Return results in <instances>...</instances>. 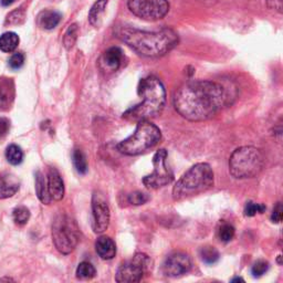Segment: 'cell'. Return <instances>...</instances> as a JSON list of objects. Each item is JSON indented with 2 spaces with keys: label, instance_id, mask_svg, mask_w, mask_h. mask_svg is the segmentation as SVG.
Listing matches in <instances>:
<instances>
[{
  "label": "cell",
  "instance_id": "obj_35",
  "mask_svg": "<svg viewBox=\"0 0 283 283\" xmlns=\"http://www.w3.org/2000/svg\"><path fill=\"white\" fill-rule=\"evenodd\" d=\"M10 131V121L6 118H0V141L8 135Z\"/></svg>",
  "mask_w": 283,
  "mask_h": 283
},
{
  "label": "cell",
  "instance_id": "obj_29",
  "mask_svg": "<svg viewBox=\"0 0 283 283\" xmlns=\"http://www.w3.org/2000/svg\"><path fill=\"white\" fill-rule=\"evenodd\" d=\"M218 237L223 242H229L235 237V228L230 224H223L218 229Z\"/></svg>",
  "mask_w": 283,
  "mask_h": 283
},
{
  "label": "cell",
  "instance_id": "obj_31",
  "mask_svg": "<svg viewBox=\"0 0 283 283\" xmlns=\"http://www.w3.org/2000/svg\"><path fill=\"white\" fill-rule=\"evenodd\" d=\"M148 196L146 194H143L141 192H135L132 193L127 197V202L131 205H134V206H140V205L145 204L146 202H148Z\"/></svg>",
  "mask_w": 283,
  "mask_h": 283
},
{
  "label": "cell",
  "instance_id": "obj_5",
  "mask_svg": "<svg viewBox=\"0 0 283 283\" xmlns=\"http://www.w3.org/2000/svg\"><path fill=\"white\" fill-rule=\"evenodd\" d=\"M162 140V133L158 127L148 120L137 122V127L133 134L122 141L118 149L127 156H136L156 146Z\"/></svg>",
  "mask_w": 283,
  "mask_h": 283
},
{
  "label": "cell",
  "instance_id": "obj_33",
  "mask_svg": "<svg viewBox=\"0 0 283 283\" xmlns=\"http://www.w3.org/2000/svg\"><path fill=\"white\" fill-rule=\"evenodd\" d=\"M269 270V262L264 261V260H259L256 263L253 264V267L251 269V272L253 276L259 278V276L263 275L267 271Z\"/></svg>",
  "mask_w": 283,
  "mask_h": 283
},
{
  "label": "cell",
  "instance_id": "obj_1",
  "mask_svg": "<svg viewBox=\"0 0 283 283\" xmlns=\"http://www.w3.org/2000/svg\"><path fill=\"white\" fill-rule=\"evenodd\" d=\"M228 104H230L229 90L215 81L187 82L174 96L175 110L182 118L192 122L212 119Z\"/></svg>",
  "mask_w": 283,
  "mask_h": 283
},
{
  "label": "cell",
  "instance_id": "obj_34",
  "mask_svg": "<svg viewBox=\"0 0 283 283\" xmlns=\"http://www.w3.org/2000/svg\"><path fill=\"white\" fill-rule=\"evenodd\" d=\"M283 218V208H282V204L278 203L275 205V207L273 208L272 215H271V220L273 221L275 224H279L282 221Z\"/></svg>",
  "mask_w": 283,
  "mask_h": 283
},
{
  "label": "cell",
  "instance_id": "obj_38",
  "mask_svg": "<svg viewBox=\"0 0 283 283\" xmlns=\"http://www.w3.org/2000/svg\"><path fill=\"white\" fill-rule=\"evenodd\" d=\"M238 281H241V282H243L245 280L241 279V278H235L234 280H232V282H238Z\"/></svg>",
  "mask_w": 283,
  "mask_h": 283
},
{
  "label": "cell",
  "instance_id": "obj_13",
  "mask_svg": "<svg viewBox=\"0 0 283 283\" xmlns=\"http://www.w3.org/2000/svg\"><path fill=\"white\" fill-rule=\"evenodd\" d=\"M15 83L7 76L0 77V110L8 111L15 100Z\"/></svg>",
  "mask_w": 283,
  "mask_h": 283
},
{
  "label": "cell",
  "instance_id": "obj_26",
  "mask_svg": "<svg viewBox=\"0 0 283 283\" xmlns=\"http://www.w3.org/2000/svg\"><path fill=\"white\" fill-rule=\"evenodd\" d=\"M73 164L76 171L81 175H84L87 171V162L85 155L80 149H75L73 153Z\"/></svg>",
  "mask_w": 283,
  "mask_h": 283
},
{
  "label": "cell",
  "instance_id": "obj_37",
  "mask_svg": "<svg viewBox=\"0 0 283 283\" xmlns=\"http://www.w3.org/2000/svg\"><path fill=\"white\" fill-rule=\"evenodd\" d=\"M16 0H2V5L5 6V7H8V6L13 5Z\"/></svg>",
  "mask_w": 283,
  "mask_h": 283
},
{
  "label": "cell",
  "instance_id": "obj_17",
  "mask_svg": "<svg viewBox=\"0 0 283 283\" xmlns=\"http://www.w3.org/2000/svg\"><path fill=\"white\" fill-rule=\"evenodd\" d=\"M96 249L100 257L103 260H111L116 254L115 242L108 236L100 237L96 242Z\"/></svg>",
  "mask_w": 283,
  "mask_h": 283
},
{
  "label": "cell",
  "instance_id": "obj_3",
  "mask_svg": "<svg viewBox=\"0 0 283 283\" xmlns=\"http://www.w3.org/2000/svg\"><path fill=\"white\" fill-rule=\"evenodd\" d=\"M137 92L143 102L126 111L123 114L124 119L140 122L154 118L162 112L166 103V91L162 81L156 76L151 75L142 79Z\"/></svg>",
  "mask_w": 283,
  "mask_h": 283
},
{
  "label": "cell",
  "instance_id": "obj_16",
  "mask_svg": "<svg viewBox=\"0 0 283 283\" xmlns=\"http://www.w3.org/2000/svg\"><path fill=\"white\" fill-rule=\"evenodd\" d=\"M19 181L14 175H2L0 176V199L13 197L19 191Z\"/></svg>",
  "mask_w": 283,
  "mask_h": 283
},
{
  "label": "cell",
  "instance_id": "obj_20",
  "mask_svg": "<svg viewBox=\"0 0 283 283\" xmlns=\"http://www.w3.org/2000/svg\"><path fill=\"white\" fill-rule=\"evenodd\" d=\"M36 192H37L38 198L40 199V202L42 204L49 205L52 202L51 197H50V195H49L48 182L40 171H37V174H36Z\"/></svg>",
  "mask_w": 283,
  "mask_h": 283
},
{
  "label": "cell",
  "instance_id": "obj_12",
  "mask_svg": "<svg viewBox=\"0 0 283 283\" xmlns=\"http://www.w3.org/2000/svg\"><path fill=\"white\" fill-rule=\"evenodd\" d=\"M192 269V260L184 252H174L166 258L163 264V272L170 278H176L187 273Z\"/></svg>",
  "mask_w": 283,
  "mask_h": 283
},
{
  "label": "cell",
  "instance_id": "obj_14",
  "mask_svg": "<svg viewBox=\"0 0 283 283\" xmlns=\"http://www.w3.org/2000/svg\"><path fill=\"white\" fill-rule=\"evenodd\" d=\"M122 60H123L122 50L120 48L113 47L103 53L101 60H100V65L104 71L114 72L121 66Z\"/></svg>",
  "mask_w": 283,
  "mask_h": 283
},
{
  "label": "cell",
  "instance_id": "obj_4",
  "mask_svg": "<svg viewBox=\"0 0 283 283\" xmlns=\"http://www.w3.org/2000/svg\"><path fill=\"white\" fill-rule=\"evenodd\" d=\"M214 171L209 164L199 163L194 165L174 186V201H184L210 190L214 186Z\"/></svg>",
  "mask_w": 283,
  "mask_h": 283
},
{
  "label": "cell",
  "instance_id": "obj_18",
  "mask_svg": "<svg viewBox=\"0 0 283 283\" xmlns=\"http://www.w3.org/2000/svg\"><path fill=\"white\" fill-rule=\"evenodd\" d=\"M61 15L53 10H44L38 17V24L42 29L51 30L59 25Z\"/></svg>",
  "mask_w": 283,
  "mask_h": 283
},
{
  "label": "cell",
  "instance_id": "obj_36",
  "mask_svg": "<svg viewBox=\"0 0 283 283\" xmlns=\"http://www.w3.org/2000/svg\"><path fill=\"white\" fill-rule=\"evenodd\" d=\"M282 2H283V0H267V3H268L270 8L276 9L279 11L282 10Z\"/></svg>",
  "mask_w": 283,
  "mask_h": 283
},
{
  "label": "cell",
  "instance_id": "obj_11",
  "mask_svg": "<svg viewBox=\"0 0 283 283\" xmlns=\"http://www.w3.org/2000/svg\"><path fill=\"white\" fill-rule=\"evenodd\" d=\"M92 215L93 223L92 227L94 232L102 234L109 228L110 225V208L102 194L96 192L92 198Z\"/></svg>",
  "mask_w": 283,
  "mask_h": 283
},
{
  "label": "cell",
  "instance_id": "obj_15",
  "mask_svg": "<svg viewBox=\"0 0 283 283\" xmlns=\"http://www.w3.org/2000/svg\"><path fill=\"white\" fill-rule=\"evenodd\" d=\"M48 191L52 201H61L64 196V184L62 177L55 168H50L48 175Z\"/></svg>",
  "mask_w": 283,
  "mask_h": 283
},
{
  "label": "cell",
  "instance_id": "obj_19",
  "mask_svg": "<svg viewBox=\"0 0 283 283\" xmlns=\"http://www.w3.org/2000/svg\"><path fill=\"white\" fill-rule=\"evenodd\" d=\"M107 6L108 0H98V2L92 6L90 13H88V20H90L92 26L97 28L101 26Z\"/></svg>",
  "mask_w": 283,
  "mask_h": 283
},
{
  "label": "cell",
  "instance_id": "obj_25",
  "mask_svg": "<svg viewBox=\"0 0 283 283\" xmlns=\"http://www.w3.org/2000/svg\"><path fill=\"white\" fill-rule=\"evenodd\" d=\"M201 257L204 262L208 264H213L218 261L219 252L216 248L212 246H205L201 249Z\"/></svg>",
  "mask_w": 283,
  "mask_h": 283
},
{
  "label": "cell",
  "instance_id": "obj_22",
  "mask_svg": "<svg viewBox=\"0 0 283 283\" xmlns=\"http://www.w3.org/2000/svg\"><path fill=\"white\" fill-rule=\"evenodd\" d=\"M75 274H76L77 279L90 280V279H93L94 276H96L97 271H96V268H94L90 262L83 261L79 265H77Z\"/></svg>",
  "mask_w": 283,
  "mask_h": 283
},
{
  "label": "cell",
  "instance_id": "obj_21",
  "mask_svg": "<svg viewBox=\"0 0 283 283\" xmlns=\"http://www.w3.org/2000/svg\"><path fill=\"white\" fill-rule=\"evenodd\" d=\"M19 44V37L15 32H6L0 37V50L6 53L14 52Z\"/></svg>",
  "mask_w": 283,
  "mask_h": 283
},
{
  "label": "cell",
  "instance_id": "obj_32",
  "mask_svg": "<svg viewBox=\"0 0 283 283\" xmlns=\"http://www.w3.org/2000/svg\"><path fill=\"white\" fill-rule=\"evenodd\" d=\"M25 54L22 52H17L15 54H13L9 59V66L13 70H19L20 68H22V65L25 64Z\"/></svg>",
  "mask_w": 283,
  "mask_h": 283
},
{
  "label": "cell",
  "instance_id": "obj_30",
  "mask_svg": "<svg viewBox=\"0 0 283 283\" xmlns=\"http://www.w3.org/2000/svg\"><path fill=\"white\" fill-rule=\"evenodd\" d=\"M265 209H267V207H265L264 205L249 202L245 207V215L247 217H253V216H256L257 214H263Z\"/></svg>",
  "mask_w": 283,
  "mask_h": 283
},
{
  "label": "cell",
  "instance_id": "obj_10",
  "mask_svg": "<svg viewBox=\"0 0 283 283\" xmlns=\"http://www.w3.org/2000/svg\"><path fill=\"white\" fill-rule=\"evenodd\" d=\"M127 6L133 15L148 21L164 18L169 10L168 0H129Z\"/></svg>",
  "mask_w": 283,
  "mask_h": 283
},
{
  "label": "cell",
  "instance_id": "obj_27",
  "mask_svg": "<svg viewBox=\"0 0 283 283\" xmlns=\"http://www.w3.org/2000/svg\"><path fill=\"white\" fill-rule=\"evenodd\" d=\"M13 217L15 223L17 225H26L28 223V220L30 218V212L29 209L26 208L25 206H19L15 208L14 213H13Z\"/></svg>",
  "mask_w": 283,
  "mask_h": 283
},
{
  "label": "cell",
  "instance_id": "obj_24",
  "mask_svg": "<svg viewBox=\"0 0 283 283\" xmlns=\"http://www.w3.org/2000/svg\"><path fill=\"white\" fill-rule=\"evenodd\" d=\"M26 20V11L19 8L17 10L11 11V13L7 16V18H6L5 21V25L6 26H20L25 22Z\"/></svg>",
  "mask_w": 283,
  "mask_h": 283
},
{
  "label": "cell",
  "instance_id": "obj_6",
  "mask_svg": "<svg viewBox=\"0 0 283 283\" xmlns=\"http://www.w3.org/2000/svg\"><path fill=\"white\" fill-rule=\"evenodd\" d=\"M264 166V156L259 148L242 146L231 154L229 159L230 174L238 179L252 178L260 174Z\"/></svg>",
  "mask_w": 283,
  "mask_h": 283
},
{
  "label": "cell",
  "instance_id": "obj_8",
  "mask_svg": "<svg viewBox=\"0 0 283 283\" xmlns=\"http://www.w3.org/2000/svg\"><path fill=\"white\" fill-rule=\"evenodd\" d=\"M152 268V261L145 253H136L132 260L120 265L115 281L120 283L140 282Z\"/></svg>",
  "mask_w": 283,
  "mask_h": 283
},
{
  "label": "cell",
  "instance_id": "obj_28",
  "mask_svg": "<svg viewBox=\"0 0 283 283\" xmlns=\"http://www.w3.org/2000/svg\"><path fill=\"white\" fill-rule=\"evenodd\" d=\"M77 33H79V28H77V25L75 24L70 26L69 29L66 30L63 37V44L66 49H71L74 46L77 39Z\"/></svg>",
  "mask_w": 283,
  "mask_h": 283
},
{
  "label": "cell",
  "instance_id": "obj_7",
  "mask_svg": "<svg viewBox=\"0 0 283 283\" xmlns=\"http://www.w3.org/2000/svg\"><path fill=\"white\" fill-rule=\"evenodd\" d=\"M52 238L59 252L71 253L80 239V232L75 221L68 216H59L52 226Z\"/></svg>",
  "mask_w": 283,
  "mask_h": 283
},
{
  "label": "cell",
  "instance_id": "obj_9",
  "mask_svg": "<svg viewBox=\"0 0 283 283\" xmlns=\"http://www.w3.org/2000/svg\"><path fill=\"white\" fill-rule=\"evenodd\" d=\"M167 152L166 149H159L153 157L154 170L152 174L144 177L143 182L148 190H158L160 187L170 184L174 179L173 171L166 165Z\"/></svg>",
  "mask_w": 283,
  "mask_h": 283
},
{
  "label": "cell",
  "instance_id": "obj_23",
  "mask_svg": "<svg viewBox=\"0 0 283 283\" xmlns=\"http://www.w3.org/2000/svg\"><path fill=\"white\" fill-rule=\"evenodd\" d=\"M6 158L11 165H19L24 160V152L17 145H10L6 151Z\"/></svg>",
  "mask_w": 283,
  "mask_h": 283
},
{
  "label": "cell",
  "instance_id": "obj_2",
  "mask_svg": "<svg viewBox=\"0 0 283 283\" xmlns=\"http://www.w3.org/2000/svg\"><path fill=\"white\" fill-rule=\"evenodd\" d=\"M118 37L140 55L159 58L171 51L178 44V35L171 29L143 31L124 27L118 31Z\"/></svg>",
  "mask_w": 283,
  "mask_h": 283
}]
</instances>
